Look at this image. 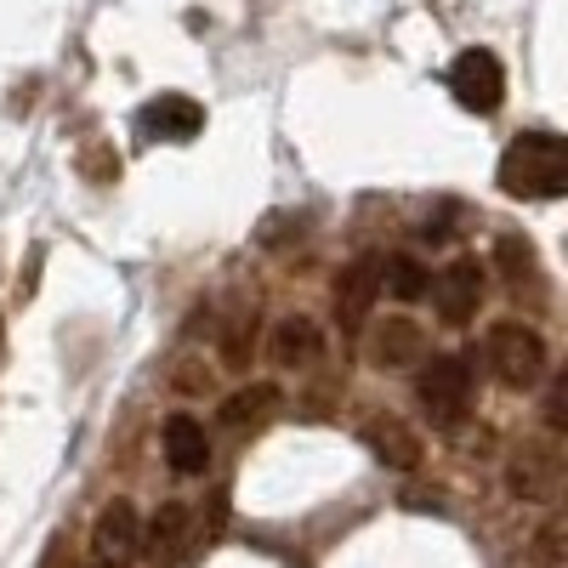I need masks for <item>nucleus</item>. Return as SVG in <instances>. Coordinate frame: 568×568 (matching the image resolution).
I'll return each mask as SVG.
<instances>
[{"instance_id": "obj_7", "label": "nucleus", "mask_w": 568, "mask_h": 568, "mask_svg": "<svg viewBox=\"0 0 568 568\" xmlns=\"http://www.w3.org/2000/svg\"><path fill=\"white\" fill-rule=\"evenodd\" d=\"M484 262L478 256H460V262H449L438 278H426V296H433V307H438V318L444 324H471L478 318V302H484Z\"/></svg>"}, {"instance_id": "obj_21", "label": "nucleus", "mask_w": 568, "mask_h": 568, "mask_svg": "<svg viewBox=\"0 0 568 568\" xmlns=\"http://www.w3.org/2000/svg\"><path fill=\"white\" fill-rule=\"evenodd\" d=\"M0 353H7V318H0Z\"/></svg>"}, {"instance_id": "obj_1", "label": "nucleus", "mask_w": 568, "mask_h": 568, "mask_svg": "<svg viewBox=\"0 0 568 568\" xmlns=\"http://www.w3.org/2000/svg\"><path fill=\"white\" fill-rule=\"evenodd\" d=\"M500 194L511 200H562L568 194V142L546 125L517 131L500 154Z\"/></svg>"}, {"instance_id": "obj_9", "label": "nucleus", "mask_w": 568, "mask_h": 568, "mask_svg": "<svg viewBox=\"0 0 568 568\" xmlns=\"http://www.w3.org/2000/svg\"><path fill=\"white\" fill-rule=\"evenodd\" d=\"M136 131L149 142H194L205 131V109L194 98H182V91H160L154 103L136 109Z\"/></svg>"}, {"instance_id": "obj_19", "label": "nucleus", "mask_w": 568, "mask_h": 568, "mask_svg": "<svg viewBox=\"0 0 568 568\" xmlns=\"http://www.w3.org/2000/svg\"><path fill=\"white\" fill-rule=\"evenodd\" d=\"M535 562L540 568H562V517H551V524L535 535Z\"/></svg>"}, {"instance_id": "obj_13", "label": "nucleus", "mask_w": 568, "mask_h": 568, "mask_svg": "<svg viewBox=\"0 0 568 568\" xmlns=\"http://www.w3.org/2000/svg\"><path fill=\"white\" fill-rule=\"evenodd\" d=\"M358 444L382 460V466H393V471H409V466L420 460V438L409 433L398 415H369V420L358 426Z\"/></svg>"}, {"instance_id": "obj_6", "label": "nucleus", "mask_w": 568, "mask_h": 568, "mask_svg": "<svg viewBox=\"0 0 568 568\" xmlns=\"http://www.w3.org/2000/svg\"><path fill=\"white\" fill-rule=\"evenodd\" d=\"M142 557V517L131 500H109L91 524V568H131Z\"/></svg>"}, {"instance_id": "obj_3", "label": "nucleus", "mask_w": 568, "mask_h": 568, "mask_svg": "<svg viewBox=\"0 0 568 568\" xmlns=\"http://www.w3.org/2000/svg\"><path fill=\"white\" fill-rule=\"evenodd\" d=\"M415 404L420 415L438 426V433H455L471 409V364L455 358V353H433L420 358V375H415Z\"/></svg>"}, {"instance_id": "obj_8", "label": "nucleus", "mask_w": 568, "mask_h": 568, "mask_svg": "<svg viewBox=\"0 0 568 568\" xmlns=\"http://www.w3.org/2000/svg\"><path fill=\"white\" fill-rule=\"evenodd\" d=\"M194 551V506L187 500H160V511L142 524V557L154 568H176Z\"/></svg>"}, {"instance_id": "obj_11", "label": "nucleus", "mask_w": 568, "mask_h": 568, "mask_svg": "<svg viewBox=\"0 0 568 568\" xmlns=\"http://www.w3.org/2000/svg\"><path fill=\"white\" fill-rule=\"evenodd\" d=\"M318 353H324V329H318V318H307V313H284V318L273 324L267 358H273L278 369H313Z\"/></svg>"}, {"instance_id": "obj_20", "label": "nucleus", "mask_w": 568, "mask_h": 568, "mask_svg": "<svg viewBox=\"0 0 568 568\" xmlns=\"http://www.w3.org/2000/svg\"><path fill=\"white\" fill-rule=\"evenodd\" d=\"M562 404H568V387L557 382V387H551V398H546V420H551V438L562 433V420H568V409H562Z\"/></svg>"}, {"instance_id": "obj_16", "label": "nucleus", "mask_w": 568, "mask_h": 568, "mask_svg": "<svg viewBox=\"0 0 568 568\" xmlns=\"http://www.w3.org/2000/svg\"><path fill=\"white\" fill-rule=\"evenodd\" d=\"M426 273L415 256H382V291L387 296H398V302H420L426 296Z\"/></svg>"}, {"instance_id": "obj_10", "label": "nucleus", "mask_w": 568, "mask_h": 568, "mask_svg": "<svg viewBox=\"0 0 568 568\" xmlns=\"http://www.w3.org/2000/svg\"><path fill=\"white\" fill-rule=\"evenodd\" d=\"M382 296V256H358L336 273V291H329V307H336V324L342 329H358Z\"/></svg>"}, {"instance_id": "obj_15", "label": "nucleus", "mask_w": 568, "mask_h": 568, "mask_svg": "<svg viewBox=\"0 0 568 568\" xmlns=\"http://www.w3.org/2000/svg\"><path fill=\"white\" fill-rule=\"evenodd\" d=\"M273 409H278V387L273 382H251V387H240L227 404H222V426H233V433H256V426H267L273 420Z\"/></svg>"}, {"instance_id": "obj_5", "label": "nucleus", "mask_w": 568, "mask_h": 568, "mask_svg": "<svg viewBox=\"0 0 568 568\" xmlns=\"http://www.w3.org/2000/svg\"><path fill=\"white\" fill-rule=\"evenodd\" d=\"M449 91H455V103L466 114H495L506 103V69L500 58L489 52V45H471V52H460L449 63Z\"/></svg>"}, {"instance_id": "obj_12", "label": "nucleus", "mask_w": 568, "mask_h": 568, "mask_svg": "<svg viewBox=\"0 0 568 568\" xmlns=\"http://www.w3.org/2000/svg\"><path fill=\"white\" fill-rule=\"evenodd\" d=\"M426 358V329L415 324V318H382L369 329V364L375 369H409V364H420Z\"/></svg>"}, {"instance_id": "obj_4", "label": "nucleus", "mask_w": 568, "mask_h": 568, "mask_svg": "<svg viewBox=\"0 0 568 568\" xmlns=\"http://www.w3.org/2000/svg\"><path fill=\"white\" fill-rule=\"evenodd\" d=\"M506 489H511V500L551 506V500L562 495V444H557V438L517 444V455L506 460Z\"/></svg>"}, {"instance_id": "obj_14", "label": "nucleus", "mask_w": 568, "mask_h": 568, "mask_svg": "<svg viewBox=\"0 0 568 568\" xmlns=\"http://www.w3.org/2000/svg\"><path fill=\"white\" fill-rule=\"evenodd\" d=\"M165 460H171L176 478H200V471L211 466V433H205V420L171 415L165 420Z\"/></svg>"}, {"instance_id": "obj_2", "label": "nucleus", "mask_w": 568, "mask_h": 568, "mask_svg": "<svg viewBox=\"0 0 568 568\" xmlns=\"http://www.w3.org/2000/svg\"><path fill=\"white\" fill-rule=\"evenodd\" d=\"M484 364L506 393H535L546 382V369H551V353L540 342V329L517 324V318H500L484 336Z\"/></svg>"}, {"instance_id": "obj_18", "label": "nucleus", "mask_w": 568, "mask_h": 568, "mask_svg": "<svg viewBox=\"0 0 568 568\" xmlns=\"http://www.w3.org/2000/svg\"><path fill=\"white\" fill-rule=\"evenodd\" d=\"M495 267L506 273V284H535L540 278V256L529 240H517V233H506V240L495 245Z\"/></svg>"}, {"instance_id": "obj_17", "label": "nucleus", "mask_w": 568, "mask_h": 568, "mask_svg": "<svg viewBox=\"0 0 568 568\" xmlns=\"http://www.w3.org/2000/svg\"><path fill=\"white\" fill-rule=\"evenodd\" d=\"M251 353H256V313L240 307V313L222 324V369H245Z\"/></svg>"}]
</instances>
